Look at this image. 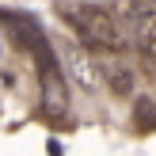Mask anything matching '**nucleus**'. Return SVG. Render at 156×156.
I'll return each mask as SVG.
<instances>
[{
	"label": "nucleus",
	"mask_w": 156,
	"mask_h": 156,
	"mask_svg": "<svg viewBox=\"0 0 156 156\" xmlns=\"http://www.w3.org/2000/svg\"><path fill=\"white\" fill-rule=\"evenodd\" d=\"M30 50L38 57V88H42V114L50 122H61L69 114V84H65V73L57 65V53L53 46L46 42V34L30 30Z\"/></svg>",
	"instance_id": "nucleus-1"
},
{
	"label": "nucleus",
	"mask_w": 156,
	"mask_h": 156,
	"mask_svg": "<svg viewBox=\"0 0 156 156\" xmlns=\"http://www.w3.org/2000/svg\"><path fill=\"white\" fill-rule=\"evenodd\" d=\"M122 27L129 34L133 53L156 73V4L152 0H126L122 4Z\"/></svg>",
	"instance_id": "nucleus-2"
},
{
	"label": "nucleus",
	"mask_w": 156,
	"mask_h": 156,
	"mask_svg": "<svg viewBox=\"0 0 156 156\" xmlns=\"http://www.w3.org/2000/svg\"><path fill=\"white\" fill-rule=\"evenodd\" d=\"M152 4H156V0H152Z\"/></svg>",
	"instance_id": "nucleus-3"
}]
</instances>
